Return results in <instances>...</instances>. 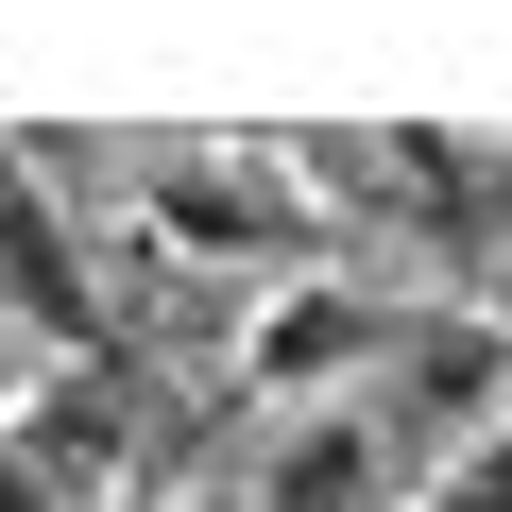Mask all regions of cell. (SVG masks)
<instances>
[{"label":"cell","mask_w":512,"mask_h":512,"mask_svg":"<svg viewBox=\"0 0 512 512\" xmlns=\"http://www.w3.org/2000/svg\"><path fill=\"white\" fill-rule=\"evenodd\" d=\"M291 171H308L325 222H393V239H427L461 291L512 256V154H495V137H427V120H410V137H291Z\"/></svg>","instance_id":"cell-1"},{"label":"cell","mask_w":512,"mask_h":512,"mask_svg":"<svg viewBox=\"0 0 512 512\" xmlns=\"http://www.w3.org/2000/svg\"><path fill=\"white\" fill-rule=\"evenodd\" d=\"M393 342H410V308H393L376 274H342V256H308V274H274V291L239 308V359H222V376L291 427V410H359V393L393 376Z\"/></svg>","instance_id":"cell-2"},{"label":"cell","mask_w":512,"mask_h":512,"mask_svg":"<svg viewBox=\"0 0 512 512\" xmlns=\"http://www.w3.org/2000/svg\"><path fill=\"white\" fill-rule=\"evenodd\" d=\"M137 239H171V256H256V274H308V256H325V205H308V171H291V154L171 137V154H137Z\"/></svg>","instance_id":"cell-3"},{"label":"cell","mask_w":512,"mask_h":512,"mask_svg":"<svg viewBox=\"0 0 512 512\" xmlns=\"http://www.w3.org/2000/svg\"><path fill=\"white\" fill-rule=\"evenodd\" d=\"M0 325L35 359H120V291H103V256H86V222L52 205L35 154H0Z\"/></svg>","instance_id":"cell-4"},{"label":"cell","mask_w":512,"mask_h":512,"mask_svg":"<svg viewBox=\"0 0 512 512\" xmlns=\"http://www.w3.org/2000/svg\"><path fill=\"white\" fill-rule=\"evenodd\" d=\"M359 410H376V427H427V461H444V444H478V427L512 410V308L427 291V308H410V342H393V376H376Z\"/></svg>","instance_id":"cell-5"},{"label":"cell","mask_w":512,"mask_h":512,"mask_svg":"<svg viewBox=\"0 0 512 512\" xmlns=\"http://www.w3.org/2000/svg\"><path fill=\"white\" fill-rule=\"evenodd\" d=\"M0 427L52 461V495H69V512L137 478V376H120V359H52L35 393H0Z\"/></svg>","instance_id":"cell-6"},{"label":"cell","mask_w":512,"mask_h":512,"mask_svg":"<svg viewBox=\"0 0 512 512\" xmlns=\"http://www.w3.org/2000/svg\"><path fill=\"white\" fill-rule=\"evenodd\" d=\"M239 512H410V495H393V427H376V410H291Z\"/></svg>","instance_id":"cell-7"},{"label":"cell","mask_w":512,"mask_h":512,"mask_svg":"<svg viewBox=\"0 0 512 512\" xmlns=\"http://www.w3.org/2000/svg\"><path fill=\"white\" fill-rule=\"evenodd\" d=\"M410 512H512V410H495L478 444H444V461H410Z\"/></svg>","instance_id":"cell-8"},{"label":"cell","mask_w":512,"mask_h":512,"mask_svg":"<svg viewBox=\"0 0 512 512\" xmlns=\"http://www.w3.org/2000/svg\"><path fill=\"white\" fill-rule=\"evenodd\" d=\"M0 512H69V495H52V461H35L18 427H0Z\"/></svg>","instance_id":"cell-9"},{"label":"cell","mask_w":512,"mask_h":512,"mask_svg":"<svg viewBox=\"0 0 512 512\" xmlns=\"http://www.w3.org/2000/svg\"><path fill=\"white\" fill-rule=\"evenodd\" d=\"M478 308H512V256H495V274H478Z\"/></svg>","instance_id":"cell-10"},{"label":"cell","mask_w":512,"mask_h":512,"mask_svg":"<svg viewBox=\"0 0 512 512\" xmlns=\"http://www.w3.org/2000/svg\"><path fill=\"white\" fill-rule=\"evenodd\" d=\"M0 359H18V325H0Z\"/></svg>","instance_id":"cell-11"}]
</instances>
